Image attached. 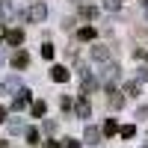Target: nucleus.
I'll list each match as a JSON object with an SVG mask.
<instances>
[{
  "instance_id": "1",
  "label": "nucleus",
  "mask_w": 148,
  "mask_h": 148,
  "mask_svg": "<svg viewBox=\"0 0 148 148\" xmlns=\"http://www.w3.org/2000/svg\"><path fill=\"white\" fill-rule=\"evenodd\" d=\"M24 18H27L30 24H42L47 18V6L42 3V0H36V3H30V9L24 12Z\"/></svg>"
},
{
  "instance_id": "2",
  "label": "nucleus",
  "mask_w": 148,
  "mask_h": 148,
  "mask_svg": "<svg viewBox=\"0 0 148 148\" xmlns=\"http://www.w3.org/2000/svg\"><path fill=\"white\" fill-rule=\"evenodd\" d=\"M30 104H33V92L30 89H18L15 92V101H12V110H24Z\"/></svg>"
},
{
  "instance_id": "3",
  "label": "nucleus",
  "mask_w": 148,
  "mask_h": 148,
  "mask_svg": "<svg viewBox=\"0 0 148 148\" xmlns=\"http://www.w3.org/2000/svg\"><path fill=\"white\" fill-rule=\"evenodd\" d=\"M9 65L18 68V71H24V68L30 65V53H27V51H15V53L9 56Z\"/></svg>"
},
{
  "instance_id": "4",
  "label": "nucleus",
  "mask_w": 148,
  "mask_h": 148,
  "mask_svg": "<svg viewBox=\"0 0 148 148\" xmlns=\"http://www.w3.org/2000/svg\"><path fill=\"white\" fill-rule=\"evenodd\" d=\"M119 71H121V68H119L116 62H107V65H104V71H101L104 86H107V83H116V80H119Z\"/></svg>"
},
{
  "instance_id": "5",
  "label": "nucleus",
  "mask_w": 148,
  "mask_h": 148,
  "mask_svg": "<svg viewBox=\"0 0 148 148\" xmlns=\"http://www.w3.org/2000/svg\"><path fill=\"white\" fill-rule=\"evenodd\" d=\"M74 113H77V119H89V116H92V107H89V101H86V95L77 98V104H74Z\"/></svg>"
},
{
  "instance_id": "6",
  "label": "nucleus",
  "mask_w": 148,
  "mask_h": 148,
  "mask_svg": "<svg viewBox=\"0 0 148 148\" xmlns=\"http://www.w3.org/2000/svg\"><path fill=\"white\" fill-rule=\"evenodd\" d=\"M104 89H107V95H110V107H116V110H119L121 104H125V98H121V92L116 89V86H113V83H107V86H104Z\"/></svg>"
},
{
  "instance_id": "7",
  "label": "nucleus",
  "mask_w": 148,
  "mask_h": 148,
  "mask_svg": "<svg viewBox=\"0 0 148 148\" xmlns=\"http://www.w3.org/2000/svg\"><path fill=\"white\" fill-rule=\"evenodd\" d=\"M68 77H71V71H68L65 65H53V68H51V80H53V83H65Z\"/></svg>"
},
{
  "instance_id": "8",
  "label": "nucleus",
  "mask_w": 148,
  "mask_h": 148,
  "mask_svg": "<svg viewBox=\"0 0 148 148\" xmlns=\"http://www.w3.org/2000/svg\"><path fill=\"white\" fill-rule=\"evenodd\" d=\"M77 71H80V83H83V92H92V89H95V80H92V74L86 71V65H80Z\"/></svg>"
},
{
  "instance_id": "9",
  "label": "nucleus",
  "mask_w": 148,
  "mask_h": 148,
  "mask_svg": "<svg viewBox=\"0 0 148 148\" xmlns=\"http://www.w3.org/2000/svg\"><path fill=\"white\" fill-rule=\"evenodd\" d=\"M6 45H9V47H21V45H24V33H21V30H9V33H6Z\"/></svg>"
},
{
  "instance_id": "10",
  "label": "nucleus",
  "mask_w": 148,
  "mask_h": 148,
  "mask_svg": "<svg viewBox=\"0 0 148 148\" xmlns=\"http://www.w3.org/2000/svg\"><path fill=\"white\" fill-rule=\"evenodd\" d=\"M83 142H86V145H98V142H101V130H98V127H86Z\"/></svg>"
},
{
  "instance_id": "11",
  "label": "nucleus",
  "mask_w": 148,
  "mask_h": 148,
  "mask_svg": "<svg viewBox=\"0 0 148 148\" xmlns=\"http://www.w3.org/2000/svg\"><path fill=\"white\" fill-rule=\"evenodd\" d=\"M18 77H6L3 83H0V95H9V92H18Z\"/></svg>"
},
{
  "instance_id": "12",
  "label": "nucleus",
  "mask_w": 148,
  "mask_h": 148,
  "mask_svg": "<svg viewBox=\"0 0 148 148\" xmlns=\"http://www.w3.org/2000/svg\"><path fill=\"white\" fill-rule=\"evenodd\" d=\"M92 59H95V62H107V59H110V51H107L104 45H95V47H92Z\"/></svg>"
},
{
  "instance_id": "13",
  "label": "nucleus",
  "mask_w": 148,
  "mask_h": 148,
  "mask_svg": "<svg viewBox=\"0 0 148 148\" xmlns=\"http://www.w3.org/2000/svg\"><path fill=\"white\" fill-rule=\"evenodd\" d=\"M30 113H33V119H45V113H47L45 101H33V104H30Z\"/></svg>"
},
{
  "instance_id": "14",
  "label": "nucleus",
  "mask_w": 148,
  "mask_h": 148,
  "mask_svg": "<svg viewBox=\"0 0 148 148\" xmlns=\"http://www.w3.org/2000/svg\"><path fill=\"white\" fill-rule=\"evenodd\" d=\"M136 92H139V83H136V80H127V83H125V89H121V95H127V98H133Z\"/></svg>"
},
{
  "instance_id": "15",
  "label": "nucleus",
  "mask_w": 148,
  "mask_h": 148,
  "mask_svg": "<svg viewBox=\"0 0 148 148\" xmlns=\"http://www.w3.org/2000/svg\"><path fill=\"white\" fill-rule=\"evenodd\" d=\"M95 36H98V33H95V27H80V39H83V42H92Z\"/></svg>"
},
{
  "instance_id": "16",
  "label": "nucleus",
  "mask_w": 148,
  "mask_h": 148,
  "mask_svg": "<svg viewBox=\"0 0 148 148\" xmlns=\"http://www.w3.org/2000/svg\"><path fill=\"white\" fill-rule=\"evenodd\" d=\"M119 133H121V139H133V136H136V127H133V125H125Z\"/></svg>"
},
{
  "instance_id": "17",
  "label": "nucleus",
  "mask_w": 148,
  "mask_h": 148,
  "mask_svg": "<svg viewBox=\"0 0 148 148\" xmlns=\"http://www.w3.org/2000/svg\"><path fill=\"white\" fill-rule=\"evenodd\" d=\"M104 133H107V136H113V133H119V125H116L113 119H110L107 125H104Z\"/></svg>"
},
{
  "instance_id": "18",
  "label": "nucleus",
  "mask_w": 148,
  "mask_h": 148,
  "mask_svg": "<svg viewBox=\"0 0 148 148\" xmlns=\"http://www.w3.org/2000/svg\"><path fill=\"white\" fill-rule=\"evenodd\" d=\"M12 9H15L12 0H0V12H3V15H12Z\"/></svg>"
},
{
  "instance_id": "19",
  "label": "nucleus",
  "mask_w": 148,
  "mask_h": 148,
  "mask_svg": "<svg viewBox=\"0 0 148 148\" xmlns=\"http://www.w3.org/2000/svg\"><path fill=\"white\" fill-rule=\"evenodd\" d=\"M119 6H121V0H104V9L110 12H119Z\"/></svg>"
},
{
  "instance_id": "20",
  "label": "nucleus",
  "mask_w": 148,
  "mask_h": 148,
  "mask_svg": "<svg viewBox=\"0 0 148 148\" xmlns=\"http://www.w3.org/2000/svg\"><path fill=\"white\" fill-rule=\"evenodd\" d=\"M27 142H30V145L39 142V130H36V127H30V130H27Z\"/></svg>"
},
{
  "instance_id": "21",
  "label": "nucleus",
  "mask_w": 148,
  "mask_h": 148,
  "mask_svg": "<svg viewBox=\"0 0 148 148\" xmlns=\"http://www.w3.org/2000/svg\"><path fill=\"white\" fill-rule=\"evenodd\" d=\"M95 15H98V12H95L92 6H83V9H80V18H95Z\"/></svg>"
},
{
  "instance_id": "22",
  "label": "nucleus",
  "mask_w": 148,
  "mask_h": 148,
  "mask_svg": "<svg viewBox=\"0 0 148 148\" xmlns=\"http://www.w3.org/2000/svg\"><path fill=\"white\" fill-rule=\"evenodd\" d=\"M42 56L45 59H53V45H42Z\"/></svg>"
},
{
  "instance_id": "23",
  "label": "nucleus",
  "mask_w": 148,
  "mask_h": 148,
  "mask_svg": "<svg viewBox=\"0 0 148 148\" xmlns=\"http://www.w3.org/2000/svg\"><path fill=\"white\" fill-rule=\"evenodd\" d=\"M18 130H24V127H21V121H12V125H9V133H18Z\"/></svg>"
},
{
  "instance_id": "24",
  "label": "nucleus",
  "mask_w": 148,
  "mask_h": 148,
  "mask_svg": "<svg viewBox=\"0 0 148 148\" xmlns=\"http://www.w3.org/2000/svg\"><path fill=\"white\" fill-rule=\"evenodd\" d=\"M62 148H80V142H77V139H65V145H62Z\"/></svg>"
},
{
  "instance_id": "25",
  "label": "nucleus",
  "mask_w": 148,
  "mask_h": 148,
  "mask_svg": "<svg viewBox=\"0 0 148 148\" xmlns=\"http://www.w3.org/2000/svg\"><path fill=\"white\" fill-rule=\"evenodd\" d=\"M45 148H62V145H59L56 139H47V142H45Z\"/></svg>"
},
{
  "instance_id": "26",
  "label": "nucleus",
  "mask_w": 148,
  "mask_h": 148,
  "mask_svg": "<svg viewBox=\"0 0 148 148\" xmlns=\"http://www.w3.org/2000/svg\"><path fill=\"white\" fill-rule=\"evenodd\" d=\"M6 116H9V110H6V107H0V125L6 121Z\"/></svg>"
},
{
  "instance_id": "27",
  "label": "nucleus",
  "mask_w": 148,
  "mask_h": 148,
  "mask_svg": "<svg viewBox=\"0 0 148 148\" xmlns=\"http://www.w3.org/2000/svg\"><path fill=\"white\" fill-rule=\"evenodd\" d=\"M0 39H6V27H3V24H0Z\"/></svg>"
},
{
  "instance_id": "28",
  "label": "nucleus",
  "mask_w": 148,
  "mask_h": 148,
  "mask_svg": "<svg viewBox=\"0 0 148 148\" xmlns=\"http://www.w3.org/2000/svg\"><path fill=\"white\" fill-rule=\"evenodd\" d=\"M139 116H142V119H145V116H148V107H142V110H139Z\"/></svg>"
},
{
  "instance_id": "29",
  "label": "nucleus",
  "mask_w": 148,
  "mask_h": 148,
  "mask_svg": "<svg viewBox=\"0 0 148 148\" xmlns=\"http://www.w3.org/2000/svg\"><path fill=\"white\" fill-rule=\"evenodd\" d=\"M145 59H148V53H145Z\"/></svg>"
}]
</instances>
